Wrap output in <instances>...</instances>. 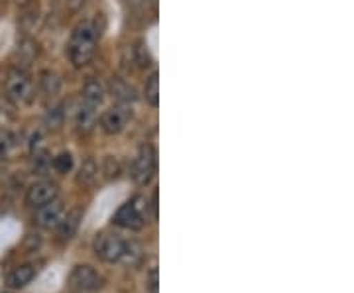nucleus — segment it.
<instances>
[{
	"instance_id": "5",
	"label": "nucleus",
	"mask_w": 354,
	"mask_h": 293,
	"mask_svg": "<svg viewBox=\"0 0 354 293\" xmlns=\"http://www.w3.org/2000/svg\"><path fill=\"white\" fill-rule=\"evenodd\" d=\"M124 250V240L114 234V232H101L95 238V254L101 258L102 262H120V256Z\"/></svg>"
},
{
	"instance_id": "22",
	"label": "nucleus",
	"mask_w": 354,
	"mask_h": 293,
	"mask_svg": "<svg viewBox=\"0 0 354 293\" xmlns=\"http://www.w3.org/2000/svg\"><path fill=\"white\" fill-rule=\"evenodd\" d=\"M146 290L150 293H158L160 290V280H158V268H152L146 278Z\"/></svg>"
},
{
	"instance_id": "7",
	"label": "nucleus",
	"mask_w": 354,
	"mask_h": 293,
	"mask_svg": "<svg viewBox=\"0 0 354 293\" xmlns=\"http://www.w3.org/2000/svg\"><path fill=\"white\" fill-rule=\"evenodd\" d=\"M64 217V203L53 199L50 203L41 205L36 209V215H34V223L38 225L39 229H51V227H57L59 220Z\"/></svg>"
},
{
	"instance_id": "18",
	"label": "nucleus",
	"mask_w": 354,
	"mask_h": 293,
	"mask_svg": "<svg viewBox=\"0 0 354 293\" xmlns=\"http://www.w3.org/2000/svg\"><path fill=\"white\" fill-rule=\"evenodd\" d=\"M140 258H142V248H140V244L138 243H124V250H122L120 260H122L124 264L134 266Z\"/></svg>"
},
{
	"instance_id": "17",
	"label": "nucleus",
	"mask_w": 354,
	"mask_h": 293,
	"mask_svg": "<svg viewBox=\"0 0 354 293\" xmlns=\"http://www.w3.org/2000/svg\"><path fill=\"white\" fill-rule=\"evenodd\" d=\"M16 136L12 132H0V160L10 158L12 152L16 150Z\"/></svg>"
},
{
	"instance_id": "21",
	"label": "nucleus",
	"mask_w": 354,
	"mask_h": 293,
	"mask_svg": "<svg viewBox=\"0 0 354 293\" xmlns=\"http://www.w3.org/2000/svg\"><path fill=\"white\" fill-rule=\"evenodd\" d=\"M102 171H104V178L106 179H116L120 176V164H118V160L113 158V155H109V158H104V164H102Z\"/></svg>"
},
{
	"instance_id": "9",
	"label": "nucleus",
	"mask_w": 354,
	"mask_h": 293,
	"mask_svg": "<svg viewBox=\"0 0 354 293\" xmlns=\"http://www.w3.org/2000/svg\"><path fill=\"white\" fill-rule=\"evenodd\" d=\"M81 217L83 215H81L79 209H73L65 217H62L59 225H57V238H59V243H67V240H71L75 236L77 229L81 225Z\"/></svg>"
},
{
	"instance_id": "2",
	"label": "nucleus",
	"mask_w": 354,
	"mask_h": 293,
	"mask_svg": "<svg viewBox=\"0 0 354 293\" xmlns=\"http://www.w3.org/2000/svg\"><path fill=\"white\" fill-rule=\"evenodd\" d=\"M146 220H148V201L140 195L132 201H127L114 215V225L128 230H140L146 225Z\"/></svg>"
},
{
	"instance_id": "20",
	"label": "nucleus",
	"mask_w": 354,
	"mask_h": 293,
	"mask_svg": "<svg viewBox=\"0 0 354 293\" xmlns=\"http://www.w3.org/2000/svg\"><path fill=\"white\" fill-rule=\"evenodd\" d=\"M53 167L59 171V173H69L71 167H73V155L69 152H62L59 155L53 158Z\"/></svg>"
},
{
	"instance_id": "26",
	"label": "nucleus",
	"mask_w": 354,
	"mask_h": 293,
	"mask_svg": "<svg viewBox=\"0 0 354 293\" xmlns=\"http://www.w3.org/2000/svg\"><path fill=\"white\" fill-rule=\"evenodd\" d=\"M132 2H142V0H132Z\"/></svg>"
},
{
	"instance_id": "3",
	"label": "nucleus",
	"mask_w": 354,
	"mask_h": 293,
	"mask_svg": "<svg viewBox=\"0 0 354 293\" xmlns=\"http://www.w3.org/2000/svg\"><path fill=\"white\" fill-rule=\"evenodd\" d=\"M6 95L14 104H28L34 99V83L22 69H10L6 77Z\"/></svg>"
},
{
	"instance_id": "23",
	"label": "nucleus",
	"mask_w": 354,
	"mask_h": 293,
	"mask_svg": "<svg viewBox=\"0 0 354 293\" xmlns=\"http://www.w3.org/2000/svg\"><path fill=\"white\" fill-rule=\"evenodd\" d=\"M136 55H138L140 65H146V67L150 65V55H148V50H146L142 44H140L138 48H136Z\"/></svg>"
},
{
	"instance_id": "13",
	"label": "nucleus",
	"mask_w": 354,
	"mask_h": 293,
	"mask_svg": "<svg viewBox=\"0 0 354 293\" xmlns=\"http://www.w3.org/2000/svg\"><path fill=\"white\" fill-rule=\"evenodd\" d=\"M77 130L79 132H83V134H88L93 126H95V122H97V113H95V108L93 106H87V104H83L81 108H79V113H77Z\"/></svg>"
},
{
	"instance_id": "16",
	"label": "nucleus",
	"mask_w": 354,
	"mask_h": 293,
	"mask_svg": "<svg viewBox=\"0 0 354 293\" xmlns=\"http://www.w3.org/2000/svg\"><path fill=\"white\" fill-rule=\"evenodd\" d=\"M97 171H99V167L95 164V160H85L83 162V166L79 169V176H77V181L79 183H83V185H88V183H93L95 178H97Z\"/></svg>"
},
{
	"instance_id": "4",
	"label": "nucleus",
	"mask_w": 354,
	"mask_h": 293,
	"mask_svg": "<svg viewBox=\"0 0 354 293\" xmlns=\"http://www.w3.org/2000/svg\"><path fill=\"white\" fill-rule=\"evenodd\" d=\"M158 171V153L152 146H142L132 164V178L138 185H148Z\"/></svg>"
},
{
	"instance_id": "11",
	"label": "nucleus",
	"mask_w": 354,
	"mask_h": 293,
	"mask_svg": "<svg viewBox=\"0 0 354 293\" xmlns=\"http://www.w3.org/2000/svg\"><path fill=\"white\" fill-rule=\"evenodd\" d=\"M38 270L34 264H22V266H16V268L8 274V285L14 287V290H20V287H26L30 281L36 278Z\"/></svg>"
},
{
	"instance_id": "19",
	"label": "nucleus",
	"mask_w": 354,
	"mask_h": 293,
	"mask_svg": "<svg viewBox=\"0 0 354 293\" xmlns=\"http://www.w3.org/2000/svg\"><path fill=\"white\" fill-rule=\"evenodd\" d=\"M39 85H41V89L46 91L48 95H55L57 91H59V77L55 75L53 71H44L41 73V79H39Z\"/></svg>"
},
{
	"instance_id": "14",
	"label": "nucleus",
	"mask_w": 354,
	"mask_h": 293,
	"mask_svg": "<svg viewBox=\"0 0 354 293\" xmlns=\"http://www.w3.org/2000/svg\"><path fill=\"white\" fill-rule=\"evenodd\" d=\"M144 99L152 106L160 104V75H158V71H153L150 79L146 81V85H144Z\"/></svg>"
},
{
	"instance_id": "15",
	"label": "nucleus",
	"mask_w": 354,
	"mask_h": 293,
	"mask_svg": "<svg viewBox=\"0 0 354 293\" xmlns=\"http://www.w3.org/2000/svg\"><path fill=\"white\" fill-rule=\"evenodd\" d=\"M113 97L116 99V101H120V102H134V99H136V93H134V89H132L128 83H124L122 79H114Z\"/></svg>"
},
{
	"instance_id": "12",
	"label": "nucleus",
	"mask_w": 354,
	"mask_h": 293,
	"mask_svg": "<svg viewBox=\"0 0 354 293\" xmlns=\"http://www.w3.org/2000/svg\"><path fill=\"white\" fill-rule=\"evenodd\" d=\"M102 95H104V91H102L101 83L97 79H93V77L87 79V83L83 85V101H85V104L97 108L102 102Z\"/></svg>"
},
{
	"instance_id": "25",
	"label": "nucleus",
	"mask_w": 354,
	"mask_h": 293,
	"mask_svg": "<svg viewBox=\"0 0 354 293\" xmlns=\"http://www.w3.org/2000/svg\"><path fill=\"white\" fill-rule=\"evenodd\" d=\"M0 126H2V113H0Z\"/></svg>"
},
{
	"instance_id": "10",
	"label": "nucleus",
	"mask_w": 354,
	"mask_h": 293,
	"mask_svg": "<svg viewBox=\"0 0 354 293\" xmlns=\"http://www.w3.org/2000/svg\"><path fill=\"white\" fill-rule=\"evenodd\" d=\"M128 115L122 108H111L101 116V126L106 134H118L127 124Z\"/></svg>"
},
{
	"instance_id": "8",
	"label": "nucleus",
	"mask_w": 354,
	"mask_h": 293,
	"mask_svg": "<svg viewBox=\"0 0 354 293\" xmlns=\"http://www.w3.org/2000/svg\"><path fill=\"white\" fill-rule=\"evenodd\" d=\"M53 199H57V185L51 183V181H38L26 193V203L34 207V209L50 203Z\"/></svg>"
},
{
	"instance_id": "1",
	"label": "nucleus",
	"mask_w": 354,
	"mask_h": 293,
	"mask_svg": "<svg viewBox=\"0 0 354 293\" xmlns=\"http://www.w3.org/2000/svg\"><path fill=\"white\" fill-rule=\"evenodd\" d=\"M95 51H97V32L93 30V24L83 22L71 34L67 55L75 67H83L95 57Z\"/></svg>"
},
{
	"instance_id": "24",
	"label": "nucleus",
	"mask_w": 354,
	"mask_h": 293,
	"mask_svg": "<svg viewBox=\"0 0 354 293\" xmlns=\"http://www.w3.org/2000/svg\"><path fill=\"white\" fill-rule=\"evenodd\" d=\"M65 2H67V4H69L73 10H75V8H79V6H81V2H83V0H65Z\"/></svg>"
},
{
	"instance_id": "6",
	"label": "nucleus",
	"mask_w": 354,
	"mask_h": 293,
	"mask_svg": "<svg viewBox=\"0 0 354 293\" xmlns=\"http://www.w3.org/2000/svg\"><path fill=\"white\" fill-rule=\"evenodd\" d=\"M69 285L77 292H95L102 285V276L91 266H75L69 274Z\"/></svg>"
}]
</instances>
